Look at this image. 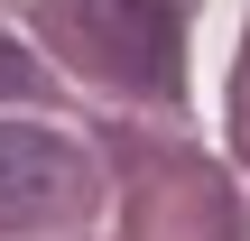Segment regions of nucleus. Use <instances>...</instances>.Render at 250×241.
Listing matches in <instances>:
<instances>
[{
	"instance_id": "2",
	"label": "nucleus",
	"mask_w": 250,
	"mask_h": 241,
	"mask_svg": "<svg viewBox=\"0 0 250 241\" xmlns=\"http://www.w3.org/2000/svg\"><path fill=\"white\" fill-rule=\"evenodd\" d=\"M74 204V149L56 130L0 121V223H46Z\"/></svg>"
},
{
	"instance_id": "3",
	"label": "nucleus",
	"mask_w": 250,
	"mask_h": 241,
	"mask_svg": "<svg viewBox=\"0 0 250 241\" xmlns=\"http://www.w3.org/2000/svg\"><path fill=\"white\" fill-rule=\"evenodd\" d=\"M28 84H37V65H28V46H9V37H0V102H9V93H28Z\"/></svg>"
},
{
	"instance_id": "1",
	"label": "nucleus",
	"mask_w": 250,
	"mask_h": 241,
	"mask_svg": "<svg viewBox=\"0 0 250 241\" xmlns=\"http://www.w3.org/2000/svg\"><path fill=\"white\" fill-rule=\"evenodd\" d=\"M74 28L139 93H176V0H74Z\"/></svg>"
}]
</instances>
